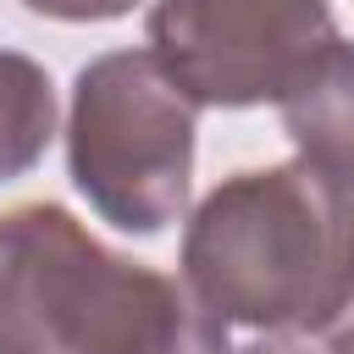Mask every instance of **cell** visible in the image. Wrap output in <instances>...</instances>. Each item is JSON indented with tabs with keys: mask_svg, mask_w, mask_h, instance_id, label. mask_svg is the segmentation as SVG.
I'll return each mask as SVG.
<instances>
[{
	"mask_svg": "<svg viewBox=\"0 0 354 354\" xmlns=\"http://www.w3.org/2000/svg\"><path fill=\"white\" fill-rule=\"evenodd\" d=\"M194 299L254 332H332L354 304V194L310 160L238 171L183 238Z\"/></svg>",
	"mask_w": 354,
	"mask_h": 354,
	"instance_id": "obj_1",
	"label": "cell"
},
{
	"mask_svg": "<svg viewBox=\"0 0 354 354\" xmlns=\"http://www.w3.org/2000/svg\"><path fill=\"white\" fill-rule=\"evenodd\" d=\"M66 160L77 194L122 232L177 221L194 171V100L149 50L100 55L77 72Z\"/></svg>",
	"mask_w": 354,
	"mask_h": 354,
	"instance_id": "obj_2",
	"label": "cell"
},
{
	"mask_svg": "<svg viewBox=\"0 0 354 354\" xmlns=\"http://www.w3.org/2000/svg\"><path fill=\"white\" fill-rule=\"evenodd\" d=\"M337 44L326 0H155L149 55L194 105L299 94Z\"/></svg>",
	"mask_w": 354,
	"mask_h": 354,
	"instance_id": "obj_3",
	"label": "cell"
},
{
	"mask_svg": "<svg viewBox=\"0 0 354 354\" xmlns=\"http://www.w3.org/2000/svg\"><path fill=\"white\" fill-rule=\"evenodd\" d=\"M282 127L299 144V160L354 194V44L337 39L315 77L282 100Z\"/></svg>",
	"mask_w": 354,
	"mask_h": 354,
	"instance_id": "obj_4",
	"label": "cell"
},
{
	"mask_svg": "<svg viewBox=\"0 0 354 354\" xmlns=\"http://www.w3.org/2000/svg\"><path fill=\"white\" fill-rule=\"evenodd\" d=\"M55 133V94L44 66L0 50V183L22 177Z\"/></svg>",
	"mask_w": 354,
	"mask_h": 354,
	"instance_id": "obj_5",
	"label": "cell"
},
{
	"mask_svg": "<svg viewBox=\"0 0 354 354\" xmlns=\"http://www.w3.org/2000/svg\"><path fill=\"white\" fill-rule=\"evenodd\" d=\"M33 11H44V17H72V22H83V17H122L133 0H28Z\"/></svg>",
	"mask_w": 354,
	"mask_h": 354,
	"instance_id": "obj_6",
	"label": "cell"
},
{
	"mask_svg": "<svg viewBox=\"0 0 354 354\" xmlns=\"http://www.w3.org/2000/svg\"><path fill=\"white\" fill-rule=\"evenodd\" d=\"M254 354H310V348H293V343H282V348H254Z\"/></svg>",
	"mask_w": 354,
	"mask_h": 354,
	"instance_id": "obj_7",
	"label": "cell"
}]
</instances>
